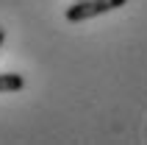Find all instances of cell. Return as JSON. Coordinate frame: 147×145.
<instances>
[{"mask_svg": "<svg viewBox=\"0 0 147 145\" xmlns=\"http://www.w3.org/2000/svg\"><path fill=\"white\" fill-rule=\"evenodd\" d=\"M128 0H75L72 6L67 8V20L69 23H83V20H92V17L108 14L114 8L125 6Z\"/></svg>", "mask_w": 147, "mask_h": 145, "instance_id": "obj_1", "label": "cell"}, {"mask_svg": "<svg viewBox=\"0 0 147 145\" xmlns=\"http://www.w3.org/2000/svg\"><path fill=\"white\" fill-rule=\"evenodd\" d=\"M25 87V78L20 72H0V92H17Z\"/></svg>", "mask_w": 147, "mask_h": 145, "instance_id": "obj_2", "label": "cell"}, {"mask_svg": "<svg viewBox=\"0 0 147 145\" xmlns=\"http://www.w3.org/2000/svg\"><path fill=\"white\" fill-rule=\"evenodd\" d=\"M3 39H6V31H3V28H0V45H3Z\"/></svg>", "mask_w": 147, "mask_h": 145, "instance_id": "obj_3", "label": "cell"}]
</instances>
